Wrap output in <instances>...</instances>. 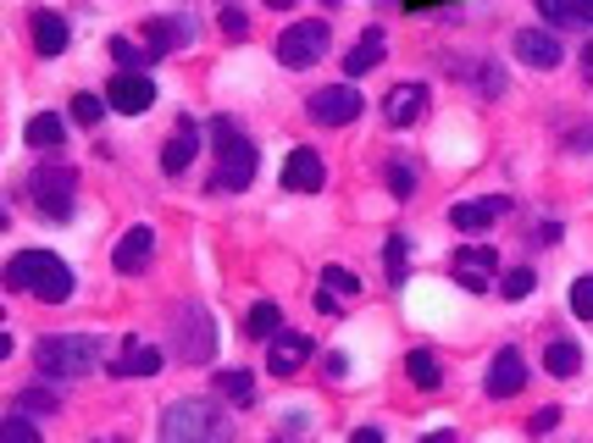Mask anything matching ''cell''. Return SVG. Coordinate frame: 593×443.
<instances>
[{"label":"cell","mask_w":593,"mask_h":443,"mask_svg":"<svg viewBox=\"0 0 593 443\" xmlns=\"http://www.w3.org/2000/svg\"><path fill=\"white\" fill-rule=\"evenodd\" d=\"M493 266H499V261H493V250H488V244H466V250H455V255H449L455 283H460V288H471V294H482V288L493 283Z\"/></svg>","instance_id":"30bf717a"},{"label":"cell","mask_w":593,"mask_h":443,"mask_svg":"<svg viewBox=\"0 0 593 443\" xmlns=\"http://www.w3.org/2000/svg\"><path fill=\"white\" fill-rule=\"evenodd\" d=\"M565 145H571V150H593V123H587V128H571Z\"/></svg>","instance_id":"60d3db41"},{"label":"cell","mask_w":593,"mask_h":443,"mask_svg":"<svg viewBox=\"0 0 593 443\" xmlns=\"http://www.w3.org/2000/svg\"><path fill=\"white\" fill-rule=\"evenodd\" d=\"M405 371H410L416 388H438V382H444V366H438L433 349H410V355H405Z\"/></svg>","instance_id":"484cf974"},{"label":"cell","mask_w":593,"mask_h":443,"mask_svg":"<svg viewBox=\"0 0 593 443\" xmlns=\"http://www.w3.org/2000/svg\"><path fill=\"white\" fill-rule=\"evenodd\" d=\"M150 261H156V233H150V228H128V233L117 239V255H112V266L134 277V272H145Z\"/></svg>","instance_id":"9a60e30c"},{"label":"cell","mask_w":593,"mask_h":443,"mask_svg":"<svg viewBox=\"0 0 593 443\" xmlns=\"http://www.w3.org/2000/svg\"><path fill=\"white\" fill-rule=\"evenodd\" d=\"M256 145L245 139V134H233L228 145H217V178H211V189H228V194H239V189H250V178H256Z\"/></svg>","instance_id":"52a82bcc"},{"label":"cell","mask_w":593,"mask_h":443,"mask_svg":"<svg viewBox=\"0 0 593 443\" xmlns=\"http://www.w3.org/2000/svg\"><path fill=\"white\" fill-rule=\"evenodd\" d=\"M383 255H388V277L399 283V272H405V239H388V244H383Z\"/></svg>","instance_id":"74e56055"},{"label":"cell","mask_w":593,"mask_h":443,"mask_svg":"<svg viewBox=\"0 0 593 443\" xmlns=\"http://www.w3.org/2000/svg\"><path fill=\"white\" fill-rule=\"evenodd\" d=\"M34 360H40L45 377L79 382V377H90V371L101 366V344L84 338V333H45V338L34 344Z\"/></svg>","instance_id":"3957f363"},{"label":"cell","mask_w":593,"mask_h":443,"mask_svg":"<svg viewBox=\"0 0 593 443\" xmlns=\"http://www.w3.org/2000/svg\"><path fill=\"white\" fill-rule=\"evenodd\" d=\"M383 117H388L394 128H410V123H422V117H427V84H399V89H388V101H383Z\"/></svg>","instance_id":"4fadbf2b"},{"label":"cell","mask_w":593,"mask_h":443,"mask_svg":"<svg viewBox=\"0 0 593 443\" xmlns=\"http://www.w3.org/2000/svg\"><path fill=\"white\" fill-rule=\"evenodd\" d=\"M56 404H62V399H56L51 388H23V393H18V410H23V415H56Z\"/></svg>","instance_id":"4dcf8cb0"},{"label":"cell","mask_w":593,"mask_h":443,"mask_svg":"<svg viewBox=\"0 0 593 443\" xmlns=\"http://www.w3.org/2000/svg\"><path fill=\"white\" fill-rule=\"evenodd\" d=\"M195 40V23L189 18H150L145 23V45L156 51V56H173V51H184Z\"/></svg>","instance_id":"e0dca14e"},{"label":"cell","mask_w":593,"mask_h":443,"mask_svg":"<svg viewBox=\"0 0 593 443\" xmlns=\"http://www.w3.org/2000/svg\"><path fill=\"white\" fill-rule=\"evenodd\" d=\"M106 106L123 112V117H145V112L156 106V84H150L145 73H117V78L106 84Z\"/></svg>","instance_id":"9c48e42d"},{"label":"cell","mask_w":593,"mask_h":443,"mask_svg":"<svg viewBox=\"0 0 593 443\" xmlns=\"http://www.w3.org/2000/svg\"><path fill=\"white\" fill-rule=\"evenodd\" d=\"M29 29H34V51H40V56H62V51H67V40H73L62 12H34V23H29Z\"/></svg>","instance_id":"ffe728a7"},{"label":"cell","mask_w":593,"mask_h":443,"mask_svg":"<svg viewBox=\"0 0 593 443\" xmlns=\"http://www.w3.org/2000/svg\"><path fill=\"white\" fill-rule=\"evenodd\" d=\"M245 333H250V338H267V344H272V338L283 333V310H278L272 299H261V305L250 310V321H245Z\"/></svg>","instance_id":"83f0119b"},{"label":"cell","mask_w":593,"mask_h":443,"mask_svg":"<svg viewBox=\"0 0 593 443\" xmlns=\"http://www.w3.org/2000/svg\"><path fill=\"white\" fill-rule=\"evenodd\" d=\"M516 56H521L532 73H554V67L565 62V45H560L549 29H521V34H516Z\"/></svg>","instance_id":"8fae6325"},{"label":"cell","mask_w":593,"mask_h":443,"mask_svg":"<svg viewBox=\"0 0 593 443\" xmlns=\"http://www.w3.org/2000/svg\"><path fill=\"white\" fill-rule=\"evenodd\" d=\"M327 40H333V34H327V23H294V29H283V34H278V62L300 73V67H311V62H322V56H327Z\"/></svg>","instance_id":"8992f818"},{"label":"cell","mask_w":593,"mask_h":443,"mask_svg":"<svg viewBox=\"0 0 593 443\" xmlns=\"http://www.w3.org/2000/svg\"><path fill=\"white\" fill-rule=\"evenodd\" d=\"M62 139H67V123H62L56 112H40V117L29 123V145H34V150H56Z\"/></svg>","instance_id":"d4e9b609"},{"label":"cell","mask_w":593,"mask_h":443,"mask_svg":"<svg viewBox=\"0 0 593 443\" xmlns=\"http://www.w3.org/2000/svg\"><path fill=\"white\" fill-rule=\"evenodd\" d=\"M305 360H311V338H300V333H278V338L267 344V366H272L278 377H294Z\"/></svg>","instance_id":"d6986e66"},{"label":"cell","mask_w":593,"mask_h":443,"mask_svg":"<svg viewBox=\"0 0 593 443\" xmlns=\"http://www.w3.org/2000/svg\"><path fill=\"white\" fill-rule=\"evenodd\" d=\"M217 393L245 410V404H256V377L250 371H217Z\"/></svg>","instance_id":"4316f807"},{"label":"cell","mask_w":593,"mask_h":443,"mask_svg":"<svg viewBox=\"0 0 593 443\" xmlns=\"http://www.w3.org/2000/svg\"><path fill=\"white\" fill-rule=\"evenodd\" d=\"M316 310H322V316H344V310H339V294H333V288H322V294H316Z\"/></svg>","instance_id":"7bdbcfd3"},{"label":"cell","mask_w":593,"mask_h":443,"mask_svg":"<svg viewBox=\"0 0 593 443\" xmlns=\"http://www.w3.org/2000/svg\"><path fill=\"white\" fill-rule=\"evenodd\" d=\"M521 382H527L521 349H499L493 366H488V399H510V393H521Z\"/></svg>","instance_id":"2e32d148"},{"label":"cell","mask_w":593,"mask_h":443,"mask_svg":"<svg viewBox=\"0 0 593 443\" xmlns=\"http://www.w3.org/2000/svg\"><path fill=\"white\" fill-rule=\"evenodd\" d=\"M499 217H510V200H504V194H488V200H460V205L449 211V228H460V233H488Z\"/></svg>","instance_id":"7c38bea8"},{"label":"cell","mask_w":593,"mask_h":443,"mask_svg":"<svg viewBox=\"0 0 593 443\" xmlns=\"http://www.w3.org/2000/svg\"><path fill=\"white\" fill-rule=\"evenodd\" d=\"M29 200L51 217V222H67L73 205H79V172L73 167H40L29 178Z\"/></svg>","instance_id":"5b68a950"},{"label":"cell","mask_w":593,"mask_h":443,"mask_svg":"<svg viewBox=\"0 0 593 443\" xmlns=\"http://www.w3.org/2000/svg\"><path fill=\"white\" fill-rule=\"evenodd\" d=\"M101 117H106V101H101V95H79V101H73V123L95 128Z\"/></svg>","instance_id":"e575fe53"},{"label":"cell","mask_w":593,"mask_h":443,"mask_svg":"<svg viewBox=\"0 0 593 443\" xmlns=\"http://www.w3.org/2000/svg\"><path fill=\"white\" fill-rule=\"evenodd\" d=\"M571 310H576L582 321H593V277H576V283H571Z\"/></svg>","instance_id":"d590c367"},{"label":"cell","mask_w":593,"mask_h":443,"mask_svg":"<svg viewBox=\"0 0 593 443\" xmlns=\"http://www.w3.org/2000/svg\"><path fill=\"white\" fill-rule=\"evenodd\" d=\"M222 29H228V34H233V40H239V34H245V18H239V12H233V7H228V0H222Z\"/></svg>","instance_id":"b9f144b4"},{"label":"cell","mask_w":593,"mask_h":443,"mask_svg":"<svg viewBox=\"0 0 593 443\" xmlns=\"http://www.w3.org/2000/svg\"><path fill=\"white\" fill-rule=\"evenodd\" d=\"M112 56H117V67H123V73H145L150 62H162V56H156V51H150L145 40L134 45L128 34H117V40H112Z\"/></svg>","instance_id":"cb8c5ba5"},{"label":"cell","mask_w":593,"mask_h":443,"mask_svg":"<svg viewBox=\"0 0 593 443\" xmlns=\"http://www.w3.org/2000/svg\"><path fill=\"white\" fill-rule=\"evenodd\" d=\"M167 366V355L156 349V344H123V360H117V377H156Z\"/></svg>","instance_id":"7402d4cb"},{"label":"cell","mask_w":593,"mask_h":443,"mask_svg":"<svg viewBox=\"0 0 593 443\" xmlns=\"http://www.w3.org/2000/svg\"><path fill=\"white\" fill-rule=\"evenodd\" d=\"M576 366H582V349H576V344L560 338V344L543 349V371H549V377H576Z\"/></svg>","instance_id":"f1b7e54d"},{"label":"cell","mask_w":593,"mask_h":443,"mask_svg":"<svg viewBox=\"0 0 593 443\" xmlns=\"http://www.w3.org/2000/svg\"><path fill=\"white\" fill-rule=\"evenodd\" d=\"M162 443H233V426L206 399H173L162 410Z\"/></svg>","instance_id":"7a4b0ae2"},{"label":"cell","mask_w":593,"mask_h":443,"mask_svg":"<svg viewBox=\"0 0 593 443\" xmlns=\"http://www.w3.org/2000/svg\"><path fill=\"white\" fill-rule=\"evenodd\" d=\"M7 283H12L18 294L45 299V305L73 299V272H67V266H62V255H51V250H23V255H12Z\"/></svg>","instance_id":"6da1fadb"},{"label":"cell","mask_w":593,"mask_h":443,"mask_svg":"<svg viewBox=\"0 0 593 443\" xmlns=\"http://www.w3.org/2000/svg\"><path fill=\"white\" fill-rule=\"evenodd\" d=\"M322 288H333L339 299H361V277L350 266H322Z\"/></svg>","instance_id":"f546056e"},{"label":"cell","mask_w":593,"mask_h":443,"mask_svg":"<svg viewBox=\"0 0 593 443\" xmlns=\"http://www.w3.org/2000/svg\"><path fill=\"white\" fill-rule=\"evenodd\" d=\"M582 78L593 84V45H582Z\"/></svg>","instance_id":"f6af8a7d"},{"label":"cell","mask_w":593,"mask_h":443,"mask_svg":"<svg viewBox=\"0 0 593 443\" xmlns=\"http://www.w3.org/2000/svg\"><path fill=\"white\" fill-rule=\"evenodd\" d=\"M261 7H272V12H289V7H294V0H261Z\"/></svg>","instance_id":"bcb514c9"},{"label":"cell","mask_w":593,"mask_h":443,"mask_svg":"<svg viewBox=\"0 0 593 443\" xmlns=\"http://www.w3.org/2000/svg\"><path fill=\"white\" fill-rule=\"evenodd\" d=\"M167 344H173V355H178L184 366H206V360L217 355V321H211V310H206V305H173V316H167Z\"/></svg>","instance_id":"277c9868"},{"label":"cell","mask_w":593,"mask_h":443,"mask_svg":"<svg viewBox=\"0 0 593 443\" xmlns=\"http://www.w3.org/2000/svg\"><path fill=\"white\" fill-rule=\"evenodd\" d=\"M322 371H327V377H350V360H344V349H333V355L322 360Z\"/></svg>","instance_id":"ab89813d"},{"label":"cell","mask_w":593,"mask_h":443,"mask_svg":"<svg viewBox=\"0 0 593 443\" xmlns=\"http://www.w3.org/2000/svg\"><path fill=\"white\" fill-rule=\"evenodd\" d=\"M538 12L554 29H593V0H538Z\"/></svg>","instance_id":"603a6c76"},{"label":"cell","mask_w":593,"mask_h":443,"mask_svg":"<svg viewBox=\"0 0 593 443\" xmlns=\"http://www.w3.org/2000/svg\"><path fill=\"white\" fill-rule=\"evenodd\" d=\"M532 283H538V277H532V266H510V272L499 277L504 299H527V294H532Z\"/></svg>","instance_id":"836d02e7"},{"label":"cell","mask_w":593,"mask_h":443,"mask_svg":"<svg viewBox=\"0 0 593 443\" xmlns=\"http://www.w3.org/2000/svg\"><path fill=\"white\" fill-rule=\"evenodd\" d=\"M383 51H388V45H383V29H366V34H361V40L344 51V73H350V78L372 73V67L383 62Z\"/></svg>","instance_id":"44dd1931"},{"label":"cell","mask_w":593,"mask_h":443,"mask_svg":"<svg viewBox=\"0 0 593 443\" xmlns=\"http://www.w3.org/2000/svg\"><path fill=\"white\" fill-rule=\"evenodd\" d=\"M554 421H560V404H543V410L532 415V432H554Z\"/></svg>","instance_id":"f35d334b"},{"label":"cell","mask_w":593,"mask_h":443,"mask_svg":"<svg viewBox=\"0 0 593 443\" xmlns=\"http://www.w3.org/2000/svg\"><path fill=\"white\" fill-rule=\"evenodd\" d=\"M283 183H289L294 194H316V189L327 183L322 156H316V150H289V161H283Z\"/></svg>","instance_id":"5bb4252c"},{"label":"cell","mask_w":593,"mask_h":443,"mask_svg":"<svg viewBox=\"0 0 593 443\" xmlns=\"http://www.w3.org/2000/svg\"><path fill=\"white\" fill-rule=\"evenodd\" d=\"M350 443H383V432H377V426H361V432H355Z\"/></svg>","instance_id":"ee69618b"},{"label":"cell","mask_w":593,"mask_h":443,"mask_svg":"<svg viewBox=\"0 0 593 443\" xmlns=\"http://www.w3.org/2000/svg\"><path fill=\"white\" fill-rule=\"evenodd\" d=\"M195 150H200V123H195V117H178V128H173V139H167V150H162V167L178 178V172L195 161Z\"/></svg>","instance_id":"ac0fdd59"},{"label":"cell","mask_w":593,"mask_h":443,"mask_svg":"<svg viewBox=\"0 0 593 443\" xmlns=\"http://www.w3.org/2000/svg\"><path fill=\"white\" fill-rule=\"evenodd\" d=\"M388 194H394V200H410V194H416V167H410V161H388Z\"/></svg>","instance_id":"1f68e13d"},{"label":"cell","mask_w":593,"mask_h":443,"mask_svg":"<svg viewBox=\"0 0 593 443\" xmlns=\"http://www.w3.org/2000/svg\"><path fill=\"white\" fill-rule=\"evenodd\" d=\"M499 89H504V73H499L493 62H482V67H477V95H499Z\"/></svg>","instance_id":"8d00e7d4"},{"label":"cell","mask_w":593,"mask_h":443,"mask_svg":"<svg viewBox=\"0 0 593 443\" xmlns=\"http://www.w3.org/2000/svg\"><path fill=\"white\" fill-rule=\"evenodd\" d=\"M361 89L355 84H333V89H316L311 95V123H322V128H344V123H355L361 117Z\"/></svg>","instance_id":"ba28073f"},{"label":"cell","mask_w":593,"mask_h":443,"mask_svg":"<svg viewBox=\"0 0 593 443\" xmlns=\"http://www.w3.org/2000/svg\"><path fill=\"white\" fill-rule=\"evenodd\" d=\"M0 443H40V426L18 410V415H7V426H0Z\"/></svg>","instance_id":"d6a6232c"}]
</instances>
